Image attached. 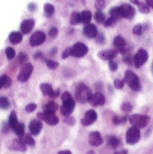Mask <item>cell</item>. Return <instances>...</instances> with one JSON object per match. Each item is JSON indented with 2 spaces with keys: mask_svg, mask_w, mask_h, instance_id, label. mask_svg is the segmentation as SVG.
I'll list each match as a JSON object with an SVG mask.
<instances>
[{
  "mask_svg": "<svg viewBox=\"0 0 153 154\" xmlns=\"http://www.w3.org/2000/svg\"><path fill=\"white\" fill-rule=\"evenodd\" d=\"M61 100L63 101V105L60 109L61 113L65 116H68L71 115L72 112L74 111V109L75 107V102L73 100L72 95L68 91H66L62 94Z\"/></svg>",
  "mask_w": 153,
  "mask_h": 154,
  "instance_id": "6da1fadb",
  "label": "cell"
},
{
  "mask_svg": "<svg viewBox=\"0 0 153 154\" xmlns=\"http://www.w3.org/2000/svg\"><path fill=\"white\" fill-rule=\"evenodd\" d=\"M91 95H92L91 91L85 84L81 83L77 86L76 91H75V99L80 103H85L89 101Z\"/></svg>",
  "mask_w": 153,
  "mask_h": 154,
  "instance_id": "7a4b0ae2",
  "label": "cell"
},
{
  "mask_svg": "<svg viewBox=\"0 0 153 154\" xmlns=\"http://www.w3.org/2000/svg\"><path fill=\"white\" fill-rule=\"evenodd\" d=\"M124 80L126 82V83L128 84V86L135 91H138L141 90V84H140V81H139V78L138 76L133 73L132 71L130 70H127L124 74Z\"/></svg>",
  "mask_w": 153,
  "mask_h": 154,
  "instance_id": "3957f363",
  "label": "cell"
},
{
  "mask_svg": "<svg viewBox=\"0 0 153 154\" xmlns=\"http://www.w3.org/2000/svg\"><path fill=\"white\" fill-rule=\"evenodd\" d=\"M129 121L133 126L137 128H144L150 121V116L144 115H133L129 117Z\"/></svg>",
  "mask_w": 153,
  "mask_h": 154,
  "instance_id": "277c9868",
  "label": "cell"
},
{
  "mask_svg": "<svg viewBox=\"0 0 153 154\" xmlns=\"http://www.w3.org/2000/svg\"><path fill=\"white\" fill-rule=\"evenodd\" d=\"M140 138H141V133L139 128L135 126H132L128 129L125 136V140L128 144H135L140 141Z\"/></svg>",
  "mask_w": 153,
  "mask_h": 154,
  "instance_id": "5b68a950",
  "label": "cell"
},
{
  "mask_svg": "<svg viewBox=\"0 0 153 154\" xmlns=\"http://www.w3.org/2000/svg\"><path fill=\"white\" fill-rule=\"evenodd\" d=\"M32 71H33V66L32 64H30V63L24 64L23 66V67L21 68L20 73L18 75V77H17L18 81L21 82H27V80L32 75Z\"/></svg>",
  "mask_w": 153,
  "mask_h": 154,
  "instance_id": "8992f818",
  "label": "cell"
},
{
  "mask_svg": "<svg viewBox=\"0 0 153 154\" xmlns=\"http://www.w3.org/2000/svg\"><path fill=\"white\" fill-rule=\"evenodd\" d=\"M148 53L145 49L141 48L137 51V53L135 54V56L133 57V63L136 68H140L141 66H142L145 62L148 60Z\"/></svg>",
  "mask_w": 153,
  "mask_h": 154,
  "instance_id": "52a82bcc",
  "label": "cell"
},
{
  "mask_svg": "<svg viewBox=\"0 0 153 154\" xmlns=\"http://www.w3.org/2000/svg\"><path fill=\"white\" fill-rule=\"evenodd\" d=\"M38 117L41 120H44L49 125H56L58 123V117L55 115V113L44 111L43 113H38Z\"/></svg>",
  "mask_w": 153,
  "mask_h": 154,
  "instance_id": "ba28073f",
  "label": "cell"
},
{
  "mask_svg": "<svg viewBox=\"0 0 153 154\" xmlns=\"http://www.w3.org/2000/svg\"><path fill=\"white\" fill-rule=\"evenodd\" d=\"M88 47L85 44L81 42H77L72 48V56L75 57H81L88 53Z\"/></svg>",
  "mask_w": 153,
  "mask_h": 154,
  "instance_id": "9c48e42d",
  "label": "cell"
},
{
  "mask_svg": "<svg viewBox=\"0 0 153 154\" xmlns=\"http://www.w3.org/2000/svg\"><path fill=\"white\" fill-rule=\"evenodd\" d=\"M122 17L126 19H133L135 15V9L129 4H122L119 6Z\"/></svg>",
  "mask_w": 153,
  "mask_h": 154,
  "instance_id": "30bf717a",
  "label": "cell"
},
{
  "mask_svg": "<svg viewBox=\"0 0 153 154\" xmlns=\"http://www.w3.org/2000/svg\"><path fill=\"white\" fill-rule=\"evenodd\" d=\"M46 40V35L43 32H34L30 38V44L32 47H37L41 45Z\"/></svg>",
  "mask_w": 153,
  "mask_h": 154,
  "instance_id": "8fae6325",
  "label": "cell"
},
{
  "mask_svg": "<svg viewBox=\"0 0 153 154\" xmlns=\"http://www.w3.org/2000/svg\"><path fill=\"white\" fill-rule=\"evenodd\" d=\"M40 91L41 92L48 97L51 98H57L59 95V91H54L52 86L48 83H41L40 84Z\"/></svg>",
  "mask_w": 153,
  "mask_h": 154,
  "instance_id": "7c38bea8",
  "label": "cell"
},
{
  "mask_svg": "<svg viewBox=\"0 0 153 154\" xmlns=\"http://www.w3.org/2000/svg\"><path fill=\"white\" fill-rule=\"evenodd\" d=\"M90 104L93 107H97V106H101L104 105L106 102V99L105 96L100 93V92H96L94 94L91 95L90 100H89Z\"/></svg>",
  "mask_w": 153,
  "mask_h": 154,
  "instance_id": "4fadbf2b",
  "label": "cell"
},
{
  "mask_svg": "<svg viewBox=\"0 0 153 154\" xmlns=\"http://www.w3.org/2000/svg\"><path fill=\"white\" fill-rule=\"evenodd\" d=\"M97 113L90 109V110H88L85 115H84V117L81 119V124L83 125H90L91 124H93L96 120H97Z\"/></svg>",
  "mask_w": 153,
  "mask_h": 154,
  "instance_id": "5bb4252c",
  "label": "cell"
},
{
  "mask_svg": "<svg viewBox=\"0 0 153 154\" xmlns=\"http://www.w3.org/2000/svg\"><path fill=\"white\" fill-rule=\"evenodd\" d=\"M89 143L91 146H99L103 143V139L99 132H92L89 135Z\"/></svg>",
  "mask_w": 153,
  "mask_h": 154,
  "instance_id": "9a60e30c",
  "label": "cell"
},
{
  "mask_svg": "<svg viewBox=\"0 0 153 154\" xmlns=\"http://www.w3.org/2000/svg\"><path fill=\"white\" fill-rule=\"evenodd\" d=\"M35 22L32 19H28V20H24L20 26V30L22 32V33L23 34H28L29 32H31L34 27Z\"/></svg>",
  "mask_w": 153,
  "mask_h": 154,
  "instance_id": "2e32d148",
  "label": "cell"
},
{
  "mask_svg": "<svg viewBox=\"0 0 153 154\" xmlns=\"http://www.w3.org/2000/svg\"><path fill=\"white\" fill-rule=\"evenodd\" d=\"M83 34L88 38H95L98 35V30L97 27L92 23H88L83 28Z\"/></svg>",
  "mask_w": 153,
  "mask_h": 154,
  "instance_id": "e0dca14e",
  "label": "cell"
},
{
  "mask_svg": "<svg viewBox=\"0 0 153 154\" xmlns=\"http://www.w3.org/2000/svg\"><path fill=\"white\" fill-rule=\"evenodd\" d=\"M42 129V123L41 121L39 120H32L30 125H29V130H30V133L33 135H38V134L40 133Z\"/></svg>",
  "mask_w": 153,
  "mask_h": 154,
  "instance_id": "ac0fdd59",
  "label": "cell"
},
{
  "mask_svg": "<svg viewBox=\"0 0 153 154\" xmlns=\"http://www.w3.org/2000/svg\"><path fill=\"white\" fill-rule=\"evenodd\" d=\"M11 148L14 151H19V152H26V144L23 143V141H22L21 139H14L12 143V146Z\"/></svg>",
  "mask_w": 153,
  "mask_h": 154,
  "instance_id": "d6986e66",
  "label": "cell"
},
{
  "mask_svg": "<svg viewBox=\"0 0 153 154\" xmlns=\"http://www.w3.org/2000/svg\"><path fill=\"white\" fill-rule=\"evenodd\" d=\"M117 51L113 50V49H109V50H103L99 53V57L103 59V60H112L116 56Z\"/></svg>",
  "mask_w": 153,
  "mask_h": 154,
  "instance_id": "ffe728a7",
  "label": "cell"
},
{
  "mask_svg": "<svg viewBox=\"0 0 153 154\" xmlns=\"http://www.w3.org/2000/svg\"><path fill=\"white\" fill-rule=\"evenodd\" d=\"M9 41L12 44H19L23 40V35L21 32H13L9 35Z\"/></svg>",
  "mask_w": 153,
  "mask_h": 154,
  "instance_id": "44dd1931",
  "label": "cell"
},
{
  "mask_svg": "<svg viewBox=\"0 0 153 154\" xmlns=\"http://www.w3.org/2000/svg\"><path fill=\"white\" fill-rule=\"evenodd\" d=\"M80 14H81V23H83L85 24H88L90 22L92 15H91V13L90 11L84 10Z\"/></svg>",
  "mask_w": 153,
  "mask_h": 154,
  "instance_id": "7402d4cb",
  "label": "cell"
},
{
  "mask_svg": "<svg viewBox=\"0 0 153 154\" xmlns=\"http://www.w3.org/2000/svg\"><path fill=\"white\" fill-rule=\"evenodd\" d=\"M8 124H9V126H10L12 129H14V128L19 124L15 111H12V112H11L10 116H9V122H8Z\"/></svg>",
  "mask_w": 153,
  "mask_h": 154,
  "instance_id": "603a6c76",
  "label": "cell"
},
{
  "mask_svg": "<svg viewBox=\"0 0 153 154\" xmlns=\"http://www.w3.org/2000/svg\"><path fill=\"white\" fill-rule=\"evenodd\" d=\"M12 83V81L10 79V77L7 75H2L0 77V89H2L3 87L5 88H8Z\"/></svg>",
  "mask_w": 153,
  "mask_h": 154,
  "instance_id": "cb8c5ba5",
  "label": "cell"
},
{
  "mask_svg": "<svg viewBox=\"0 0 153 154\" xmlns=\"http://www.w3.org/2000/svg\"><path fill=\"white\" fill-rule=\"evenodd\" d=\"M58 109V105L55 101H49L46 106H45V111L51 112V113H56V111Z\"/></svg>",
  "mask_w": 153,
  "mask_h": 154,
  "instance_id": "d4e9b609",
  "label": "cell"
},
{
  "mask_svg": "<svg viewBox=\"0 0 153 154\" xmlns=\"http://www.w3.org/2000/svg\"><path fill=\"white\" fill-rule=\"evenodd\" d=\"M109 14H110V17L114 18L115 21L119 20L122 18V15H121V13H120V9H119V6L118 7H113L109 10Z\"/></svg>",
  "mask_w": 153,
  "mask_h": 154,
  "instance_id": "484cf974",
  "label": "cell"
},
{
  "mask_svg": "<svg viewBox=\"0 0 153 154\" xmlns=\"http://www.w3.org/2000/svg\"><path fill=\"white\" fill-rule=\"evenodd\" d=\"M44 13L47 17H51L55 13V7L51 4H46L44 6Z\"/></svg>",
  "mask_w": 153,
  "mask_h": 154,
  "instance_id": "4316f807",
  "label": "cell"
},
{
  "mask_svg": "<svg viewBox=\"0 0 153 154\" xmlns=\"http://www.w3.org/2000/svg\"><path fill=\"white\" fill-rule=\"evenodd\" d=\"M114 46L117 48H121L126 46V42L122 36H116L114 38Z\"/></svg>",
  "mask_w": 153,
  "mask_h": 154,
  "instance_id": "83f0119b",
  "label": "cell"
},
{
  "mask_svg": "<svg viewBox=\"0 0 153 154\" xmlns=\"http://www.w3.org/2000/svg\"><path fill=\"white\" fill-rule=\"evenodd\" d=\"M13 130L19 137H23L24 135V124L19 123Z\"/></svg>",
  "mask_w": 153,
  "mask_h": 154,
  "instance_id": "f1b7e54d",
  "label": "cell"
},
{
  "mask_svg": "<svg viewBox=\"0 0 153 154\" xmlns=\"http://www.w3.org/2000/svg\"><path fill=\"white\" fill-rule=\"evenodd\" d=\"M81 23V14L78 12H74L70 17V23L72 25H76Z\"/></svg>",
  "mask_w": 153,
  "mask_h": 154,
  "instance_id": "f546056e",
  "label": "cell"
},
{
  "mask_svg": "<svg viewBox=\"0 0 153 154\" xmlns=\"http://www.w3.org/2000/svg\"><path fill=\"white\" fill-rule=\"evenodd\" d=\"M94 18H95L96 22L99 23H104L105 20H106V16H105V14H104L101 11L96 12V14H95V15H94Z\"/></svg>",
  "mask_w": 153,
  "mask_h": 154,
  "instance_id": "4dcf8cb0",
  "label": "cell"
},
{
  "mask_svg": "<svg viewBox=\"0 0 153 154\" xmlns=\"http://www.w3.org/2000/svg\"><path fill=\"white\" fill-rule=\"evenodd\" d=\"M10 107V101L7 98L5 97H1L0 98V109H6L7 108Z\"/></svg>",
  "mask_w": 153,
  "mask_h": 154,
  "instance_id": "1f68e13d",
  "label": "cell"
},
{
  "mask_svg": "<svg viewBox=\"0 0 153 154\" xmlns=\"http://www.w3.org/2000/svg\"><path fill=\"white\" fill-rule=\"evenodd\" d=\"M108 143H109V146L112 147V148H114V149H115V148L119 145V140H118L116 137H115V136H110V137L109 138Z\"/></svg>",
  "mask_w": 153,
  "mask_h": 154,
  "instance_id": "d6a6232c",
  "label": "cell"
},
{
  "mask_svg": "<svg viewBox=\"0 0 153 154\" xmlns=\"http://www.w3.org/2000/svg\"><path fill=\"white\" fill-rule=\"evenodd\" d=\"M23 143H24L25 144H27V145L33 146L34 143H35V141H34V139L32 138V136L31 134H25V136H24Z\"/></svg>",
  "mask_w": 153,
  "mask_h": 154,
  "instance_id": "836d02e7",
  "label": "cell"
},
{
  "mask_svg": "<svg viewBox=\"0 0 153 154\" xmlns=\"http://www.w3.org/2000/svg\"><path fill=\"white\" fill-rule=\"evenodd\" d=\"M5 56L9 60H12L15 57V51L13 48H5Z\"/></svg>",
  "mask_w": 153,
  "mask_h": 154,
  "instance_id": "e575fe53",
  "label": "cell"
},
{
  "mask_svg": "<svg viewBox=\"0 0 153 154\" xmlns=\"http://www.w3.org/2000/svg\"><path fill=\"white\" fill-rule=\"evenodd\" d=\"M45 62L47 66V67L49 69H56L58 67V63L54 61V60H50V59H45Z\"/></svg>",
  "mask_w": 153,
  "mask_h": 154,
  "instance_id": "d590c367",
  "label": "cell"
},
{
  "mask_svg": "<svg viewBox=\"0 0 153 154\" xmlns=\"http://www.w3.org/2000/svg\"><path fill=\"white\" fill-rule=\"evenodd\" d=\"M121 109L124 112H131L132 109H133V106L129 102H124L121 105Z\"/></svg>",
  "mask_w": 153,
  "mask_h": 154,
  "instance_id": "8d00e7d4",
  "label": "cell"
},
{
  "mask_svg": "<svg viewBox=\"0 0 153 154\" xmlns=\"http://www.w3.org/2000/svg\"><path fill=\"white\" fill-rule=\"evenodd\" d=\"M139 5V10L142 12V13H144V14H148L150 12V8H149V5L147 4H143V3H140L138 4Z\"/></svg>",
  "mask_w": 153,
  "mask_h": 154,
  "instance_id": "74e56055",
  "label": "cell"
},
{
  "mask_svg": "<svg viewBox=\"0 0 153 154\" xmlns=\"http://www.w3.org/2000/svg\"><path fill=\"white\" fill-rule=\"evenodd\" d=\"M27 59H28V57L24 52H21L19 54V56H18V63L20 65H23L27 61Z\"/></svg>",
  "mask_w": 153,
  "mask_h": 154,
  "instance_id": "f35d334b",
  "label": "cell"
},
{
  "mask_svg": "<svg viewBox=\"0 0 153 154\" xmlns=\"http://www.w3.org/2000/svg\"><path fill=\"white\" fill-rule=\"evenodd\" d=\"M113 123L115 125H120V124H123L126 121V116H115L113 117Z\"/></svg>",
  "mask_w": 153,
  "mask_h": 154,
  "instance_id": "ab89813d",
  "label": "cell"
},
{
  "mask_svg": "<svg viewBox=\"0 0 153 154\" xmlns=\"http://www.w3.org/2000/svg\"><path fill=\"white\" fill-rule=\"evenodd\" d=\"M106 5V3H105V0H97L96 4H95V7L98 9V10H101L105 7Z\"/></svg>",
  "mask_w": 153,
  "mask_h": 154,
  "instance_id": "60d3db41",
  "label": "cell"
},
{
  "mask_svg": "<svg viewBox=\"0 0 153 154\" xmlns=\"http://www.w3.org/2000/svg\"><path fill=\"white\" fill-rule=\"evenodd\" d=\"M57 34H58V30H57V28H56V27L51 28V29L49 30V32H48L49 37L52 38H56V37L57 36Z\"/></svg>",
  "mask_w": 153,
  "mask_h": 154,
  "instance_id": "b9f144b4",
  "label": "cell"
},
{
  "mask_svg": "<svg viewBox=\"0 0 153 154\" xmlns=\"http://www.w3.org/2000/svg\"><path fill=\"white\" fill-rule=\"evenodd\" d=\"M36 109H37V105H36V104H34V103H30L29 105H27V106L25 107V111L31 113V112H33Z\"/></svg>",
  "mask_w": 153,
  "mask_h": 154,
  "instance_id": "7bdbcfd3",
  "label": "cell"
},
{
  "mask_svg": "<svg viewBox=\"0 0 153 154\" xmlns=\"http://www.w3.org/2000/svg\"><path fill=\"white\" fill-rule=\"evenodd\" d=\"M133 34H136V35L142 34V26L140 25V24L135 25L133 27Z\"/></svg>",
  "mask_w": 153,
  "mask_h": 154,
  "instance_id": "ee69618b",
  "label": "cell"
},
{
  "mask_svg": "<svg viewBox=\"0 0 153 154\" xmlns=\"http://www.w3.org/2000/svg\"><path fill=\"white\" fill-rule=\"evenodd\" d=\"M114 84H115V87L116 88V89H122V88L124 87V81L120 80V79H115Z\"/></svg>",
  "mask_w": 153,
  "mask_h": 154,
  "instance_id": "f6af8a7d",
  "label": "cell"
},
{
  "mask_svg": "<svg viewBox=\"0 0 153 154\" xmlns=\"http://www.w3.org/2000/svg\"><path fill=\"white\" fill-rule=\"evenodd\" d=\"M133 57L132 55H130V54H125V57H124V61L126 64L132 65V64H133Z\"/></svg>",
  "mask_w": 153,
  "mask_h": 154,
  "instance_id": "bcb514c9",
  "label": "cell"
},
{
  "mask_svg": "<svg viewBox=\"0 0 153 154\" xmlns=\"http://www.w3.org/2000/svg\"><path fill=\"white\" fill-rule=\"evenodd\" d=\"M115 21L114 18H112V17H110V18H109L106 22H105V26L106 27H110V26H114L115 24Z\"/></svg>",
  "mask_w": 153,
  "mask_h": 154,
  "instance_id": "7dc6e473",
  "label": "cell"
},
{
  "mask_svg": "<svg viewBox=\"0 0 153 154\" xmlns=\"http://www.w3.org/2000/svg\"><path fill=\"white\" fill-rule=\"evenodd\" d=\"M69 56H72V48H67L64 52H63V55H62V58H67Z\"/></svg>",
  "mask_w": 153,
  "mask_h": 154,
  "instance_id": "c3c4849f",
  "label": "cell"
},
{
  "mask_svg": "<svg viewBox=\"0 0 153 154\" xmlns=\"http://www.w3.org/2000/svg\"><path fill=\"white\" fill-rule=\"evenodd\" d=\"M65 122L66 123V124H68V125H75V118L74 117H72V116H67L66 119H65Z\"/></svg>",
  "mask_w": 153,
  "mask_h": 154,
  "instance_id": "681fc988",
  "label": "cell"
},
{
  "mask_svg": "<svg viewBox=\"0 0 153 154\" xmlns=\"http://www.w3.org/2000/svg\"><path fill=\"white\" fill-rule=\"evenodd\" d=\"M117 65L115 64L114 61H112V60H110L109 61V69L111 70V71H116L117 70Z\"/></svg>",
  "mask_w": 153,
  "mask_h": 154,
  "instance_id": "f907efd6",
  "label": "cell"
},
{
  "mask_svg": "<svg viewBox=\"0 0 153 154\" xmlns=\"http://www.w3.org/2000/svg\"><path fill=\"white\" fill-rule=\"evenodd\" d=\"M33 58L35 59V60H38V59H40V58H44V56L42 55V53L41 52H36L34 55H33Z\"/></svg>",
  "mask_w": 153,
  "mask_h": 154,
  "instance_id": "816d5d0a",
  "label": "cell"
},
{
  "mask_svg": "<svg viewBox=\"0 0 153 154\" xmlns=\"http://www.w3.org/2000/svg\"><path fill=\"white\" fill-rule=\"evenodd\" d=\"M28 8H29V10H30V11H32V12H34V11L37 9V5H36L34 3H31V4L28 5Z\"/></svg>",
  "mask_w": 153,
  "mask_h": 154,
  "instance_id": "f5cc1de1",
  "label": "cell"
},
{
  "mask_svg": "<svg viewBox=\"0 0 153 154\" xmlns=\"http://www.w3.org/2000/svg\"><path fill=\"white\" fill-rule=\"evenodd\" d=\"M97 41H98L99 43H102V42L104 41V37H103L102 35H99V36L97 38Z\"/></svg>",
  "mask_w": 153,
  "mask_h": 154,
  "instance_id": "db71d44e",
  "label": "cell"
},
{
  "mask_svg": "<svg viewBox=\"0 0 153 154\" xmlns=\"http://www.w3.org/2000/svg\"><path fill=\"white\" fill-rule=\"evenodd\" d=\"M146 2H147V5L149 6H151V7L153 8V0H146Z\"/></svg>",
  "mask_w": 153,
  "mask_h": 154,
  "instance_id": "11a10c76",
  "label": "cell"
},
{
  "mask_svg": "<svg viewBox=\"0 0 153 154\" xmlns=\"http://www.w3.org/2000/svg\"><path fill=\"white\" fill-rule=\"evenodd\" d=\"M58 154H72V152L69 151H61L58 152Z\"/></svg>",
  "mask_w": 153,
  "mask_h": 154,
  "instance_id": "9f6ffc18",
  "label": "cell"
},
{
  "mask_svg": "<svg viewBox=\"0 0 153 154\" xmlns=\"http://www.w3.org/2000/svg\"><path fill=\"white\" fill-rule=\"evenodd\" d=\"M51 51H52V52H51V55L53 56V55H55V54H56V52L57 51V49L56 48H53V49H52Z\"/></svg>",
  "mask_w": 153,
  "mask_h": 154,
  "instance_id": "6f0895ef",
  "label": "cell"
},
{
  "mask_svg": "<svg viewBox=\"0 0 153 154\" xmlns=\"http://www.w3.org/2000/svg\"><path fill=\"white\" fill-rule=\"evenodd\" d=\"M132 3H133V4H136V5H138L139 4V2H138V0H130Z\"/></svg>",
  "mask_w": 153,
  "mask_h": 154,
  "instance_id": "680465c9",
  "label": "cell"
},
{
  "mask_svg": "<svg viewBox=\"0 0 153 154\" xmlns=\"http://www.w3.org/2000/svg\"><path fill=\"white\" fill-rule=\"evenodd\" d=\"M87 154H95V153H94V152L90 151V152H88V153H87Z\"/></svg>",
  "mask_w": 153,
  "mask_h": 154,
  "instance_id": "91938a15",
  "label": "cell"
}]
</instances>
